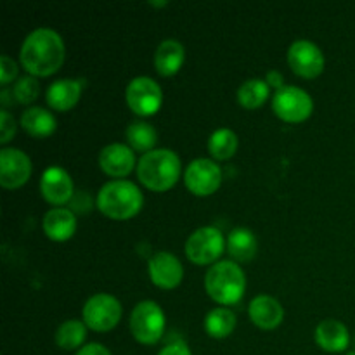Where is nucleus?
<instances>
[{"mask_svg": "<svg viewBox=\"0 0 355 355\" xmlns=\"http://www.w3.org/2000/svg\"><path fill=\"white\" fill-rule=\"evenodd\" d=\"M236 328V315L231 309L217 307L205 318V331L211 338H227Z\"/></svg>", "mask_w": 355, "mask_h": 355, "instance_id": "b1692460", "label": "nucleus"}, {"mask_svg": "<svg viewBox=\"0 0 355 355\" xmlns=\"http://www.w3.org/2000/svg\"><path fill=\"white\" fill-rule=\"evenodd\" d=\"M148 272L153 283L162 290H173L184 277V267L173 253L159 252L149 259Z\"/></svg>", "mask_w": 355, "mask_h": 355, "instance_id": "ddd939ff", "label": "nucleus"}, {"mask_svg": "<svg viewBox=\"0 0 355 355\" xmlns=\"http://www.w3.org/2000/svg\"><path fill=\"white\" fill-rule=\"evenodd\" d=\"M248 314L253 324L262 329L277 328L284 318L283 305L269 295H259V297L253 298L248 307Z\"/></svg>", "mask_w": 355, "mask_h": 355, "instance_id": "dca6fc26", "label": "nucleus"}, {"mask_svg": "<svg viewBox=\"0 0 355 355\" xmlns=\"http://www.w3.org/2000/svg\"><path fill=\"white\" fill-rule=\"evenodd\" d=\"M184 58H186L184 45L179 40H175V38H166L156 49L155 66L159 75L172 76L184 64Z\"/></svg>", "mask_w": 355, "mask_h": 355, "instance_id": "aec40b11", "label": "nucleus"}, {"mask_svg": "<svg viewBox=\"0 0 355 355\" xmlns=\"http://www.w3.org/2000/svg\"><path fill=\"white\" fill-rule=\"evenodd\" d=\"M44 231L52 241H66L76 231V217L69 208H52L45 214Z\"/></svg>", "mask_w": 355, "mask_h": 355, "instance_id": "6ab92c4d", "label": "nucleus"}, {"mask_svg": "<svg viewBox=\"0 0 355 355\" xmlns=\"http://www.w3.org/2000/svg\"><path fill=\"white\" fill-rule=\"evenodd\" d=\"M238 149V135L229 128H218L208 139V151L217 159H229Z\"/></svg>", "mask_w": 355, "mask_h": 355, "instance_id": "bb28decb", "label": "nucleus"}, {"mask_svg": "<svg viewBox=\"0 0 355 355\" xmlns=\"http://www.w3.org/2000/svg\"><path fill=\"white\" fill-rule=\"evenodd\" d=\"M83 322L94 331H110L120 322L121 304L107 293H97L85 302L82 309Z\"/></svg>", "mask_w": 355, "mask_h": 355, "instance_id": "423d86ee", "label": "nucleus"}, {"mask_svg": "<svg viewBox=\"0 0 355 355\" xmlns=\"http://www.w3.org/2000/svg\"><path fill=\"white\" fill-rule=\"evenodd\" d=\"M312 110H314L312 97L300 87L284 85L283 89L276 90L272 97V111L281 120L290 123L307 120Z\"/></svg>", "mask_w": 355, "mask_h": 355, "instance_id": "6e6552de", "label": "nucleus"}, {"mask_svg": "<svg viewBox=\"0 0 355 355\" xmlns=\"http://www.w3.org/2000/svg\"><path fill=\"white\" fill-rule=\"evenodd\" d=\"M257 250H259V243L250 229L236 227L229 232L227 252L232 259L238 262H248L255 257Z\"/></svg>", "mask_w": 355, "mask_h": 355, "instance_id": "4be33fe9", "label": "nucleus"}, {"mask_svg": "<svg viewBox=\"0 0 355 355\" xmlns=\"http://www.w3.org/2000/svg\"><path fill=\"white\" fill-rule=\"evenodd\" d=\"M144 198L141 189L130 180H111L97 194V208L106 217L127 220L141 211Z\"/></svg>", "mask_w": 355, "mask_h": 355, "instance_id": "7ed1b4c3", "label": "nucleus"}, {"mask_svg": "<svg viewBox=\"0 0 355 355\" xmlns=\"http://www.w3.org/2000/svg\"><path fill=\"white\" fill-rule=\"evenodd\" d=\"M99 166L104 173L111 177L128 175L135 166L134 149L121 144V142L107 144L99 153Z\"/></svg>", "mask_w": 355, "mask_h": 355, "instance_id": "2eb2a0df", "label": "nucleus"}, {"mask_svg": "<svg viewBox=\"0 0 355 355\" xmlns=\"http://www.w3.org/2000/svg\"><path fill=\"white\" fill-rule=\"evenodd\" d=\"M224 236L220 229L214 225L200 227L187 238L186 241V255L196 266H208L218 260V257L224 252Z\"/></svg>", "mask_w": 355, "mask_h": 355, "instance_id": "0eeeda50", "label": "nucleus"}, {"mask_svg": "<svg viewBox=\"0 0 355 355\" xmlns=\"http://www.w3.org/2000/svg\"><path fill=\"white\" fill-rule=\"evenodd\" d=\"M184 182L196 196H210L220 187V166L208 158L193 159L184 172Z\"/></svg>", "mask_w": 355, "mask_h": 355, "instance_id": "9d476101", "label": "nucleus"}, {"mask_svg": "<svg viewBox=\"0 0 355 355\" xmlns=\"http://www.w3.org/2000/svg\"><path fill=\"white\" fill-rule=\"evenodd\" d=\"M269 94L270 89L266 80L250 78L239 85L238 101L241 106L248 107V110H255V107H260L266 103Z\"/></svg>", "mask_w": 355, "mask_h": 355, "instance_id": "a878e982", "label": "nucleus"}, {"mask_svg": "<svg viewBox=\"0 0 355 355\" xmlns=\"http://www.w3.org/2000/svg\"><path fill=\"white\" fill-rule=\"evenodd\" d=\"M180 158L172 149H153L141 156L137 177L148 189L166 191L179 180Z\"/></svg>", "mask_w": 355, "mask_h": 355, "instance_id": "f03ea898", "label": "nucleus"}, {"mask_svg": "<svg viewBox=\"0 0 355 355\" xmlns=\"http://www.w3.org/2000/svg\"><path fill=\"white\" fill-rule=\"evenodd\" d=\"M158 355H193L191 354L189 347L184 342H173L170 345H166L165 349L159 350Z\"/></svg>", "mask_w": 355, "mask_h": 355, "instance_id": "7c9ffc66", "label": "nucleus"}, {"mask_svg": "<svg viewBox=\"0 0 355 355\" xmlns=\"http://www.w3.org/2000/svg\"><path fill=\"white\" fill-rule=\"evenodd\" d=\"M314 338L315 343L326 352H343L350 343L349 329L336 319H324L319 322Z\"/></svg>", "mask_w": 355, "mask_h": 355, "instance_id": "a211bd4d", "label": "nucleus"}, {"mask_svg": "<svg viewBox=\"0 0 355 355\" xmlns=\"http://www.w3.org/2000/svg\"><path fill=\"white\" fill-rule=\"evenodd\" d=\"M149 6H156V7H159V6H166V2H149Z\"/></svg>", "mask_w": 355, "mask_h": 355, "instance_id": "72a5a7b5", "label": "nucleus"}, {"mask_svg": "<svg viewBox=\"0 0 355 355\" xmlns=\"http://www.w3.org/2000/svg\"><path fill=\"white\" fill-rule=\"evenodd\" d=\"M40 193L51 205H64L73 198L71 175L62 166L52 165L42 173Z\"/></svg>", "mask_w": 355, "mask_h": 355, "instance_id": "4468645a", "label": "nucleus"}, {"mask_svg": "<svg viewBox=\"0 0 355 355\" xmlns=\"http://www.w3.org/2000/svg\"><path fill=\"white\" fill-rule=\"evenodd\" d=\"M16 134V120L7 110L0 111V142L6 144Z\"/></svg>", "mask_w": 355, "mask_h": 355, "instance_id": "c85d7f7f", "label": "nucleus"}, {"mask_svg": "<svg viewBox=\"0 0 355 355\" xmlns=\"http://www.w3.org/2000/svg\"><path fill=\"white\" fill-rule=\"evenodd\" d=\"M38 94H40V85H38V80L31 75L21 76L12 89V96L21 104L33 103L38 97Z\"/></svg>", "mask_w": 355, "mask_h": 355, "instance_id": "cd10ccee", "label": "nucleus"}, {"mask_svg": "<svg viewBox=\"0 0 355 355\" xmlns=\"http://www.w3.org/2000/svg\"><path fill=\"white\" fill-rule=\"evenodd\" d=\"M17 75V64L14 59H10L9 55H2L0 58V82L2 85H7L14 76Z\"/></svg>", "mask_w": 355, "mask_h": 355, "instance_id": "c756f323", "label": "nucleus"}, {"mask_svg": "<svg viewBox=\"0 0 355 355\" xmlns=\"http://www.w3.org/2000/svg\"><path fill=\"white\" fill-rule=\"evenodd\" d=\"M266 82H267V85L276 87L277 90L283 89V87H284V78H283V75H281L279 71H269V73H267Z\"/></svg>", "mask_w": 355, "mask_h": 355, "instance_id": "473e14b6", "label": "nucleus"}, {"mask_svg": "<svg viewBox=\"0 0 355 355\" xmlns=\"http://www.w3.org/2000/svg\"><path fill=\"white\" fill-rule=\"evenodd\" d=\"M76 355H111V352L101 343H89V345H83Z\"/></svg>", "mask_w": 355, "mask_h": 355, "instance_id": "2f4dec72", "label": "nucleus"}, {"mask_svg": "<svg viewBox=\"0 0 355 355\" xmlns=\"http://www.w3.org/2000/svg\"><path fill=\"white\" fill-rule=\"evenodd\" d=\"M19 58L30 75L49 76L64 62V42L52 28H37L24 38Z\"/></svg>", "mask_w": 355, "mask_h": 355, "instance_id": "f257e3e1", "label": "nucleus"}, {"mask_svg": "<svg viewBox=\"0 0 355 355\" xmlns=\"http://www.w3.org/2000/svg\"><path fill=\"white\" fill-rule=\"evenodd\" d=\"M288 64L304 78H315L324 69L322 51L311 40H297L288 49Z\"/></svg>", "mask_w": 355, "mask_h": 355, "instance_id": "9b49d317", "label": "nucleus"}, {"mask_svg": "<svg viewBox=\"0 0 355 355\" xmlns=\"http://www.w3.org/2000/svg\"><path fill=\"white\" fill-rule=\"evenodd\" d=\"M130 331L139 343L153 345L159 342L165 331V314L153 300H144L134 307L130 314Z\"/></svg>", "mask_w": 355, "mask_h": 355, "instance_id": "39448f33", "label": "nucleus"}, {"mask_svg": "<svg viewBox=\"0 0 355 355\" xmlns=\"http://www.w3.org/2000/svg\"><path fill=\"white\" fill-rule=\"evenodd\" d=\"M87 338V324L78 319H69L64 321L55 331V343L62 350H75L83 345Z\"/></svg>", "mask_w": 355, "mask_h": 355, "instance_id": "393cba45", "label": "nucleus"}, {"mask_svg": "<svg viewBox=\"0 0 355 355\" xmlns=\"http://www.w3.org/2000/svg\"><path fill=\"white\" fill-rule=\"evenodd\" d=\"M205 290L217 304H238L246 290L245 272L232 260H222V262L214 263L205 274Z\"/></svg>", "mask_w": 355, "mask_h": 355, "instance_id": "20e7f679", "label": "nucleus"}, {"mask_svg": "<svg viewBox=\"0 0 355 355\" xmlns=\"http://www.w3.org/2000/svg\"><path fill=\"white\" fill-rule=\"evenodd\" d=\"M31 175V159L26 153L16 148H3L0 151V184L6 189L23 186Z\"/></svg>", "mask_w": 355, "mask_h": 355, "instance_id": "f8f14e48", "label": "nucleus"}, {"mask_svg": "<svg viewBox=\"0 0 355 355\" xmlns=\"http://www.w3.org/2000/svg\"><path fill=\"white\" fill-rule=\"evenodd\" d=\"M125 99L139 116H151L162 107L163 92L158 82L149 76H135L125 90Z\"/></svg>", "mask_w": 355, "mask_h": 355, "instance_id": "1a4fd4ad", "label": "nucleus"}, {"mask_svg": "<svg viewBox=\"0 0 355 355\" xmlns=\"http://www.w3.org/2000/svg\"><path fill=\"white\" fill-rule=\"evenodd\" d=\"M21 125L33 137H49L54 134L58 121L49 110L42 106H31L21 114Z\"/></svg>", "mask_w": 355, "mask_h": 355, "instance_id": "412c9836", "label": "nucleus"}, {"mask_svg": "<svg viewBox=\"0 0 355 355\" xmlns=\"http://www.w3.org/2000/svg\"><path fill=\"white\" fill-rule=\"evenodd\" d=\"M349 355H355V352H352V354H349Z\"/></svg>", "mask_w": 355, "mask_h": 355, "instance_id": "f704fd0d", "label": "nucleus"}, {"mask_svg": "<svg viewBox=\"0 0 355 355\" xmlns=\"http://www.w3.org/2000/svg\"><path fill=\"white\" fill-rule=\"evenodd\" d=\"M125 137L127 142L130 144V148L134 151L141 153H149L153 151V146L158 141V134H156V128L151 123L142 120H134L130 121V125L125 130Z\"/></svg>", "mask_w": 355, "mask_h": 355, "instance_id": "5701e85b", "label": "nucleus"}, {"mask_svg": "<svg viewBox=\"0 0 355 355\" xmlns=\"http://www.w3.org/2000/svg\"><path fill=\"white\" fill-rule=\"evenodd\" d=\"M80 94H82V80L59 78L49 85L45 99L52 110L68 111L78 103Z\"/></svg>", "mask_w": 355, "mask_h": 355, "instance_id": "f3484780", "label": "nucleus"}]
</instances>
